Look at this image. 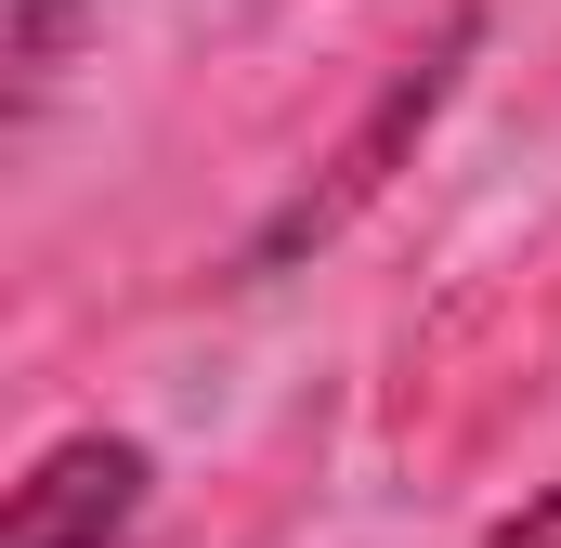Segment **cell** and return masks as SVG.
I'll list each match as a JSON object with an SVG mask.
<instances>
[{"label":"cell","instance_id":"7a4b0ae2","mask_svg":"<svg viewBox=\"0 0 561 548\" xmlns=\"http://www.w3.org/2000/svg\"><path fill=\"white\" fill-rule=\"evenodd\" d=\"M483 548H561V483H536V496H523V510H510Z\"/></svg>","mask_w":561,"mask_h":548},{"label":"cell","instance_id":"6da1fadb","mask_svg":"<svg viewBox=\"0 0 561 548\" xmlns=\"http://www.w3.org/2000/svg\"><path fill=\"white\" fill-rule=\"evenodd\" d=\"M144 483H157V457H144L131 431H66V444L13 483L0 548H118L131 510H144Z\"/></svg>","mask_w":561,"mask_h":548}]
</instances>
